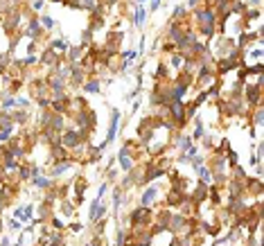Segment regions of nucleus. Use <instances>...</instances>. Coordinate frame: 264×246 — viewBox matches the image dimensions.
I'll list each match as a JSON object with an SVG mask.
<instances>
[{
    "label": "nucleus",
    "mask_w": 264,
    "mask_h": 246,
    "mask_svg": "<svg viewBox=\"0 0 264 246\" xmlns=\"http://www.w3.org/2000/svg\"><path fill=\"white\" fill-rule=\"evenodd\" d=\"M136 23H138V25H142V23H145V14H142V11H138V14H136Z\"/></svg>",
    "instance_id": "1"
}]
</instances>
